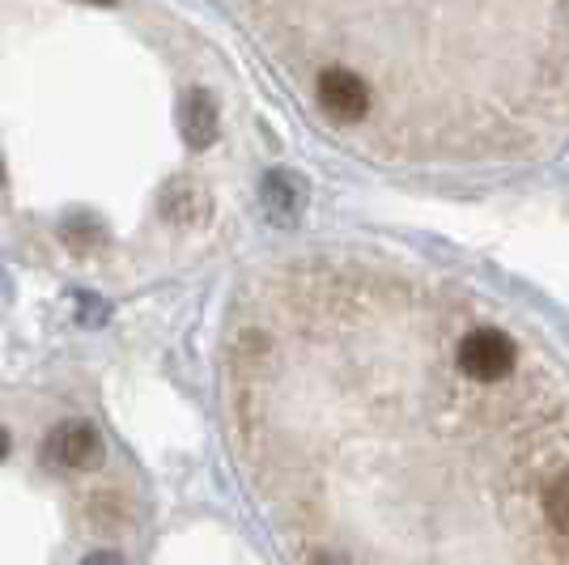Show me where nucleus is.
I'll return each mask as SVG.
<instances>
[{
	"mask_svg": "<svg viewBox=\"0 0 569 565\" xmlns=\"http://www.w3.org/2000/svg\"><path fill=\"white\" fill-rule=\"evenodd\" d=\"M4 455H9V429L0 425V459H4Z\"/></svg>",
	"mask_w": 569,
	"mask_h": 565,
	"instance_id": "obj_7",
	"label": "nucleus"
},
{
	"mask_svg": "<svg viewBox=\"0 0 569 565\" xmlns=\"http://www.w3.org/2000/svg\"><path fill=\"white\" fill-rule=\"evenodd\" d=\"M515 340L498 328H472L463 331L459 349H455V361L459 370L472 378V383H501V378L515 370Z\"/></svg>",
	"mask_w": 569,
	"mask_h": 565,
	"instance_id": "obj_1",
	"label": "nucleus"
},
{
	"mask_svg": "<svg viewBox=\"0 0 569 565\" xmlns=\"http://www.w3.org/2000/svg\"><path fill=\"white\" fill-rule=\"evenodd\" d=\"M315 98H319L323 116L336 119V123H361L370 116V86L345 65H332V69L319 72Z\"/></svg>",
	"mask_w": 569,
	"mask_h": 565,
	"instance_id": "obj_2",
	"label": "nucleus"
},
{
	"mask_svg": "<svg viewBox=\"0 0 569 565\" xmlns=\"http://www.w3.org/2000/svg\"><path fill=\"white\" fill-rule=\"evenodd\" d=\"M263 205H268L272 217L289 221V217L298 212V205H302V191H298V184H293L289 175H272V179L263 184Z\"/></svg>",
	"mask_w": 569,
	"mask_h": 565,
	"instance_id": "obj_5",
	"label": "nucleus"
},
{
	"mask_svg": "<svg viewBox=\"0 0 569 565\" xmlns=\"http://www.w3.org/2000/svg\"><path fill=\"white\" fill-rule=\"evenodd\" d=\"M179 128H183V141L191 149H204L217 141V107L204 90H188L183 107H179Z\"/></svg>",
	"mask_w": 569,
	"mask_h": 565,
	"instance_id": "obj_4",
	"label": "nucleus"
},
{
	"mask_svg": "<svg viewBox=\"0 0 569 565\" xmlns=\"http://www.w3.org/2000/svg\"><path fill=\"white\" fill-rule=\"evenodd\" d=\"M545 515H548V527H552V532L569 536V472H561V476L548 485Z\"/></svg>",
	"mask_w": 569,
	"mask_h": 565,
	"instance_id": "obj_6",
	"label": "nucleus"
},
{
	"mask_svg": "<svg viewBox=\"0 0 569 565\" xmlns=\"http://www.w3.org/2000/svg\"><path fill=\"white\" fill-rule=\"evenodd\" d=\"M0 184H4V162H0Z\"/></svg>",
	"mask_w": 569,
	"mask_h": 565,
	"instance_id": "obj_9",
	"label": "nucleus"
},
{
	"mask_svg": "<svg viewBox=\"0 0 569 565\" xmlns=\"http://www.w3.org/2000/svg\"><path fill=\"white\" fill-rule=\"evenodd\" d=\"M90 4H111V0H90Z\"/></svg>",
	"mask_w": 569,
	"mask_h": 565,
	"instance_id": "obj_8",
	"label": "nucleus"
},
{
	"mask_svg": "<svg viewBox=\"0 0 569 565\" xmlns=\"http://www.w3.org/2000/svg\"><path fill=\"white\" fill-rule=\"evenodd\" d=\"M51 468H98L102 464V438L90 422H60L43 447Z\"/></svg>",
	"mask_w": 569,
	"mask_h": 565,
	"instance_id": "obj_3",
	"label": "nucleus"
}]
</instances>
